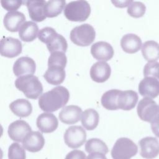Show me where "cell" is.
I'll use <instances>...</instances> for the list:
<instances>
[{
	"instance_id": "1",
	"label": "cell",
	"mask_w": 159,
	"mask_h": 159,
	"mask_svg": "<svg viewBox=\"0 0 159 159\" xmlns=\"http://www.w3.org/2000/svg\"><path fill=\"white\" fill-rule=\"evenodd\" d=\"M69 98L68 90L64 86H59L43 93L39 99V106L43 111L50 113L64 107Z\"/></svg>"
},
{
	"instance_id": "2",
	"label": "cell",
	"mask_w": 159,
	"mask_h": 159,
	"mask_svg": "<svg viewBox=\"0 0 159 159\" xmlns=\"http://www.w3.org/2000/svg\"><path fill=\"white\" fill-rule=\"evenodd\" d=\"M39 39L46 43L47 48L50 53L56 52L65 53L68 48V43L63 36L57 33L56 30L50 27L41 29L38 34Z\"/></svg>"
},
{
	"instance_id": "3",
	"label": "cell",
	"mask_w": 159,
	"mask_h": 159,
	"mask_svg": "<svg viewBox=\"0 0 159 159\" xmlns=\"http://www.w3.org/2000/svg\"><path fill=\"white\" fill-rule=\"evenodd\" d=\"M15 86L29 99H36L43 92L42 83L38 77L33 75L17 78L15 81Z\"/></svg>"
},
{
	"instance_id": "4",
	"label": "cell",
	"mask_w": 159,
	"mask_h": 159,
	"mask_svg": "<svg viewBox=\"0 0 159 159\" xmlns=\"http://www.w3.org/2000/svg\"><path fill=\"white\" fill-rule=\"evenodd\" d=\"M91 14V6L86 1H74L66 4L64 9L65 17L73 22L85 21Z\"/></svg>"
},
{
	"instance_id": "5",
	"label": "cell",
	"mask_w": 159,
	"mask_h": 159,
	"mask_svg": "<svg viewBox=\"0 0 159 159\" xmlns=\"http://www.w3.org/2000/svg\"><path fill=\"white\" fill-rule=\"evenodd\" d=\"M70 40L75 45L87 47L91 44L96 37L94 27L89 24H83L74 27L70 32Z\"/></svg>"
},
{
	"instance_id": "6",
	"label": "cell",
	"mask_w": 159,
	"mask_h": 159,
	"mask_svg": "<svg viewBox=\"0 0 159 159\" xmlns=\"http://www.w3.org/2000/svg\"><path fill=\"white\" fill-rule=\"evenodd\" d=\"M138 147L130 139L121 137L118 139L111 150L112 159H130L136 155Z\"/></svg>"
},
{
	"instance_id": "7",
	"label": "cell",
	"mask_w": 159,
	"mask_h": 159,
	"mask_svg": "<svg viewBox=\"0 0 159 159\" xmlns=\"http://www.w3.org/2000/svg\"><path fill=\"white\" fill-rule=\"evenodd\" d=\"M137 112L141 120L151 123L159 114V106L152 99L144 98L139 101Z\"/></svg>"
},
{
	"instance_id": "8",
	"label": "cell",
	"mask_w": 159,
	"mask_h": 159,
	"mask_svg": "<svg viewBox=\"0 0 159 159\" xmlns=\"http://www.w3.org/2000/svg\"><path fill=\"white\" fill-rule=\"evenodd\" d=\"M64 141L70 148H77L81 147L86 140V132L80 125L70 126L65 130Z\"/></svg>"
},
{
	"instance_id": "9",
	"label": "cell",
	"mask_w": 159,
	"mask_h": 159,
	"mask_svg": "<svg viewBox=\"0 0 159 159\" xmlns=\"http://www.w3.org/2000/svg\"><path fill=\"white\" fill-rule=\"evenodd\" d=\"M1 55L7 58H14L22 52V45L21 42L11 37H3L0 42Z\"/></svg>"
},
{
	"instance_id": "10",
	"label": "cell",
	"mask_w": 159,
	"mask_h": 159,
	"mask_svg": "<svg viewBox=\"0 0 159 159\" xmlns=\"http://www.w3.org/2000/svg\"><path fill=\"white\" fill-rule=\"evenodd\" d=\"M32 132L31 127L25 120H17L12 122L8 127L7 133L11 140L22 142L26 136Z\"/></svg>"
},
{
	"instance_id": "11",
	"label": "cell",
	"mask_w": 159,
	"mask_h": 159,
	"mask_svg": "<svg viewBox=\"0 0 159 159\" xmlns=\"http://www.w3.org/2000/svg\"><path fill=\"white\" fill-rule=\"evenodd\" d=\"M140 155L145 159H153L159 154V141L153 137H146L139 142Z\"/></svg>"
},
{
	"instance_id": "12",
	"label": "cell",
	"mask_w": 159,
	"mask_h": 159,
	"mask_svg": "<svg viewBox=\"0 0 159 159\" xmlns=\"http://www.w3.org/2000/svg\"><path fill=\"white\" fill-rule=\"evenodd\" d=\"M139 92L144 98H157L159 96V81L155 77H145L139 83Z\"/></svg>"
},
{
	"instance_id": "13",
	"label": "cell",
	"mask_w": 159,
	"mask_h": 159,
	"mask_svg": "<svg viewBox=\"0 0 159 159\" xmlns=\"http://www.w3.org/2000/svg\"><path fill=\"white\" fill-rule=\"evenodd\" d=\"M12 69L15 76L19 78L25 75H33L35 72L36 64L32 58L22 57L14 62Z\"/></svg>"
},
{
	"instance_id": "14",
	"label": "cell",
	"mask_w": 159,
	"mask_h": 159,
	"mask_svg": "<svg viewBox=\"0 0 159 159\" xmlns=\"http://www.w3.org/2000/svg\"><path fill=\"white\" fill-rule=\"evenodd\" d=\"M111 68L110 65L104 61L94 63L90 69V77L96 83H104L110 77Z\"/></svg>"
},
{
	"instance_id": "15",
	"label": "cell",
	"mask_w": 159,
	"mask_h": 159,
	"mask_svg": "<svg viewBox=\"0 0 159 159\" xmlns=\"http://www.w3.org/2000/svg\"><path fill=\"white\" fill-rule=\"evenodd\" d=\"M91 53L95 59L106 61L113 57L114 52L111 44L106 42L100 41L92 45Z\"/></svg>"
},
{
	"instance_id": "16",
	"label": "cell",
	"mask_w": 159,
	"mask_h": 159,
	"mask_svg": "<svg viewBox=\"0 0 159 159\" xmlns=\"http://www.w3.org/2000/svg\"><path fill=\"white\" fill-rule=\"evenodd\" d=\"M36 124L38 129L43 133H52L58 126V121L57 117L50 112L40 114L37 118Z\"/></svg>"
},
{
	"instance_id": "17",
	"label": "cell",
	"mask_w": 159,
	"mask_h": 159,
	"mask_svg": "<svg viewBox=\"0 0 159 159\" xmlns=\"http://www.w3.org/2000/svg\"><path fill=\"white\" fill-rule=\"evenodd\" d=\"M23 147L30 152L41 150L45 145V139L39 131H32L22 141Z\"/></svg>"
},
{
	"instance_id": "18",
	"label": "cell",
	"mask_w": 159,
	"mask_h": 159,
	"mask_svg": "<svg viewBox=\"0 0 159 159\" xmlns=\"http://www.w3.org/2000/svg\"><path fill=\"white\" fill-rule=\"evenodd\" d=\"M30 19L37 22H42L46 19L45 13L47 2L43 0L27 1L25 2Z\"/></svg>"
},
{
	"instance_id": "19",
	"label": "cell",
	"mask_w": 159,
	"mask_h": 159,
	"mask_svg": "<svg viewBox=\"0 0 159 159\" xmlns=\"http://www.w3.org/2000/svg\"><path fill=\"white\" fill-rule=\"evenodd\" d=\"M82 109L78 106L70 105L65 106L59 112L60 120L65 124H74L81 119Z\"/></svg>"
},
{
	"instance_id": "20",
	"label": "cell",
	"mask_w": 159,
	"mask_h": 159,
	"mask_svg": "<svg viewBox=\"0 0 159 159\" xmlns=\"http://www.w3.org/2000/svg\"><path fill=\"white\" fill-rule=\"evenodd\" d=\"M25 15L19 11L8 12L4 17L3 23L5 28L11 32L19 31L20 27L25 21Z\"/></svg>"
},
{
	"instance_id": "21",
	"label": "cell",
	"mask_w": 159,
	"mask_h": 159,
	"mask_svg": "<svg viewBox=\"0 0 159 159\" xmlns=\"http://www.w3.org/2000/svg\"><path fill=\"white\" fill-rule=\"evenodd\" d=\"M137 93L133 90L121 91L117 98V107L124 111H129L135 107L138 101Z\"/></svg>"
},
{
	"instance_id": "22",
	"label": "cell",
	"mask_w": 159,
	"mask_h": 159,
	"mask_svg": "<svg viewBox=\"0 0 159 159\" xmlns=\"http://www.w3.org/2000/svg\"><path fill=\"white\" fill-rule=\"evenodd\" d=\"M142 40L134 34L124 35L120 40V46L122 50L127 53H135L142 47Z\"/></svg>"
},
{
	"instance_id": "23",
	"label": "cell",
	"mask_w": 159,
	"mask_h": 159,
	"mask_svg": "<svg viewBox=\"0 0 159 159\" xmlns=\"http://www.w3.org/2000/svg\"><path fill=\"white\" fill-rule=\"evenodd\" d=\"M64 69L58 66H48L47 70L43 75V78L50 84L59 85L64 81L66 76Z\"/></svg>"
},
{
	"instance_id": "24",
	"label": "cell",
	"mask_w": 159,
	"mask_h": 159,
	"mask_svg": "<svg viewBox=\"0 0 159 159\" xmlns=\"http://www.w3.org/2000/svg\"><path fill=\"white\" fill-rule=\"evenodd\" d=\"M37 24L32 21L25 22L19 30V36L24 42H32L34 40L39 34Z\"/></svg>"
},
{
	"instance_id": "25",
	"label": "cell",
	"mask_w": 159,
	"mask_h": 159,
	"mask_svg": "<svg viewBox=\"0 0 159 159\" xmlns=\"http://www.w3.org/2000/svg\"><path fill=\"white\" fill-rule=\"evenodd\" d=\"M11 111L19 117H26L32 112V106L30 102L25 99H17L9 104Z\"/></svg>"
},
{
	"instance_id": "26",
	"label": "cell",
	"mask_w": 159,
	"mask_h": 159,
	"mask_svg": "<svg viewBox=\"0 0 159 159\" xmlns=\"http://www.w3.org/2000/svg\"><path fill=\"white\" fill-rule=\"evenodd\" d=\"M142 53L146 61L155 62L159 59V43L154 40H148L143 43Z\"/></svg>"
},
{
	"instance_id": "27",
	"label": "cell",
	"mask_w": 159,
	"mask_h": 159,
	"mask_svg": "<svg viewBox=\"0 0 159 159\" xmlns=\"http://www.w3.org/2000/svg\"><path fill=\"white\" fill-rule=\"evenodd\" d=\"M99 120V115L94 109H87L81 114V124L88 130H93L96 128Z\"/></svg>"
},
{
	"instance_id": "28",
	"label": "cell",
	"mask_w": 159,
	"mask_h": 159,
	"mask_svg": "<svg viewBox=\"0 0 159 159\" xmlns=\"http://www.w3.org/2000/svg\"><path fill=\"white\" fill-rule=\"evenodd\" d=\"M120 91L119 89H113L105 92L102 94L101 99L102 106L107 110H117V102L118 96Z\"/></svg>"
},
{
	"instance_id": "29",
	"label": "cell",
	"mask_w": 159,
	"mask_h": 159,
	"mask_svg": "<svg viewBox=\"0 0 159 159\" xmlns=\"http://www.w3.org/2000/svg\"><path fill=\"white\" fill-rule=\"evenodd\" d=\"M85 150L89 154L93 153H100L106 155L109 149L104 142L99 139L92 138L89 139L85 144Z\"/></svg>"
},
{
	"instance_id": "30",
	"label": "cell",
	"mask_w": 159,
	"mask_h": 159,
	"mask_svg": "<svg viewBox=\"0 0 159 159\" xmlns=\"http://www.w3.org/2000/svg\"><path fill=\"white\" fill-rule=\"evenodd\" d=\"M65 0H53L47 2L45 9V16L47 17H55L61 13L66 6Z\"/></svg>"
},
{
	"instance_id": "31",
	"label": "cell",
	"mask_w": 159,
	"mask_h": 159,
	"mask_svg": "<svg viewBox=\"0 0 159 159\" xmlns=\"http://www.w3.org/2000/svg\"><path fill=\"white\" fill-rule=\"evenodd\" d=\"M8 159H26V153L23 146L19 143H12L8 148Z\"/></svg>"
},
{
	"instance_id": "32",
	"label": "cell",
	"mask_w": 159,
	"mask_h": 159,
	"mask_svg": "<svg viewBox=\"0 0 159 159\" xmlns=\"http://www.w3.org/2000/svg\"><path fill=\"white\" fill-rule=\"evenodd\" d=\"M128 14L134 18L142 17L146 11L145 4L140 1H133L127 8Z\"/></svg>"
},
{
	"instance_id": "33",
	"label": "cell",
	"mask_w": 159,
	"mask_h": 159,
	"mask_svg": "<svg viewBox=\"0 0 159 159\" xmlns=\"http://www.w3.org/2000/svg\"><path fill=\"white\" fill-rule=\"evenodd\" d=\"M67 63V58L65 53L56 52L51 53L48 60V66H58L65 68Z\"/></svg>"
},
{
	"instance_id": "34",
	"label": "cell",
	"mask_w": 159,
	"mask_h": 159,
	"mask_svg": "<svg viewBox=\"0 0 159 159\" xmlns=\"http://www.w3.org/2000/svg\"><path fill=\"white\" fill-rule=\"evenodd\" d=\"M24 1L20 0H10V1H1V4L2 7L6 11L9 12L16 11V10L18 9Z\"/></svg>"
},
{
	"instance_id": "35",
	"label": "cell",
	"mask_w": 159,
	"mask_h": 159,
	"mask_svg": "<svg viewBox=\"0 0 159 159\" xmlns=\"http://www.w3.org/2000/svg\"><path fill=\"white\" fill-rule=\"evenodd\" d=\"M159 66V63L157 61L155 62H150L147 63L143 68V75L145 77L152 76L155 77L157 73V70Z\"/></svg>"
},
{
	"instance_id": "36",
	"label": "cell",
	"mask_w": 159,
	"mask_h": 159,
	"mask_svg": "<svg viewBox=\"0 0 159 159\" xmlns=\"http://www.w3.org/2000/svg\"><path fill=\"white\" fill-rule=\"evenodd\" d=\"M65 159H86V156L82 150H74L70 152L66 155Z\"/></svg>"
},
{
	"instance_id": "37",
	"label": "cell",
	"mask_w": 159,
	"mask_h": 159,
	"mask_svg": "<svg viewBox=\"0 0 159 159\" xmlns=\"http://www.w3.org/2000/svg\"><path fill=\"white\" fill-rule=\"evenodd\" d=\"M150 124L153 133L156 137H159V114L154 118Z\"/></svg>"
},
{
	"instance_id": "38",
	"label": "cell",
	"mask_w": 159,
	"mask_h": 159,
	"mask_svg": "<svg viewBox=\"0 0 159 159\" xmlns=\"http://www.w3.org/2000/svg\"><path fill=\"white\" fill-rule=\"evenodd\" d=\"M112 3L117 7H125L133 2V1H111Z\"/></svg>"
},
{
	"instance_id": "39",
	"label": "cell",
	"mask_w": 159,
	"mask_h": 159,
	"mask_svg": "<svg viewBox=\"0 0 159 159\" xmlns=\"http://www.w3.org/2000/svg\"><path fill=\"white\" fill-rule=\"evenodd\" d=\"M87 159H107L105 155L100 153H93L87 156Z\"/></svg>"
},
{
	"instance_id": "40",
	"label": "cell",
	"mask_w": 159,
	"mask_h": 159,
	"mask_svg": "<svg viewBox=\"0 0 159 159\" xmlns=\"http://www.w3.org/2000/svg\"><path fill=\"white\" fill-rule=\"evenodd\" d=\"M156 78L159 80V66H158V68L157 70V75H156Z\"/></svg>"
}]
</instances>
